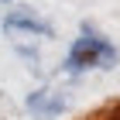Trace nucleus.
<instances>
[{"label": "nucleus", "instance_id": "f257e3e1", "mask_svg": "<svg viewBox=\"0 0 120 120\" xmlns=\"http://www.w3.org/2000/svg\"><path fill=\"white\" fill-rule=\"evenodd\" d=\"M113 62H117V48H113L103 34L82 28V38H75V45L69 48L65 69H69V72H82V69H110Z\"/></svg>", "mask_w": 120, "mask_h": 120}, {"label": "nucleus", "instance_id": "f03ea898", "mask_svg": "<svg viewBox=\"0 0 120 120\" xmlns=\"http://www.w3.org/2000/svg\"><path fill=\"white\" fill-rule=\"evenodd\" d=\"M28 110L34 113V117H55V113H62L65 110V100L58 96V93H52V89H41V93H31V100H28Z\"/></svg>", "mask_w": 120, "mask_h": 120}, {"label": "nucleus", "instance_id": "7ed1b4c3", "mask_svg": "<svg viewBox=\"0 0 120 120\" xmlns=\"http://www.w3.org/2000/svg\"><path fill=\"white\" fill-rule=\"evenodd\" d=\"M7 31H31V34H52V28H48L45 21H38L31 10H14L7 17Z\"/></svg>", "mask_w": 120, "mask_h": 120}]
</instances>
